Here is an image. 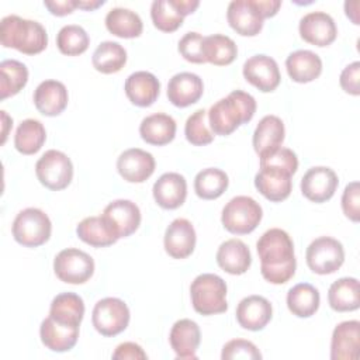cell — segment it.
Instances as JSON below:
<instances>
[{"instance_id": "26", "label": "cell", "mask_w": 360, "mask_h": 360, "mask_svg": "<svg viewBox=\"0 0 360 360\" xmlns=\"http://www.w3.org/2000/svg\"><path fill=\"white\" fill-rule=\"evenodd\" d=\"M41 342L52 352H69L75 347L79 339V326L60 323L48 316L42 321L39 328Z\"/></svg>"}, {"instance_id": "44", "label": "cell", "mask_w": 360, "mask_h": 360, "mask_svg": "<svg viewBox=\"0 0 360 360\" xmlns=\"http://www.w3.org/2000/svg\"><path fill=\"white\" fill-rule=\"evenodd\" d=\"M259 158H260V166H277V167L285 169L291 174H294L298 169L297 155L288 148L278 146L270 152L260 155Z\"/></svg>"}, {"instance_id": "15", "label": "cell", "mask_w": 360, "mask_h": 360, "mask_svg": "<svg viewBox=\"0 0 360 360\" xmlns=\"http://www.w3.org/2000/svg\"><path fill=\"white\" fill-rule=\"evenodd\" d=\"M300 35L308 44L316 46L330 45L338 35L333 18L323 11H311L300 20Z\"/></svg>"}, {"instance_id": "22", "label": "cell", "mask_w": 360, "mask_h": 360, "mask_svg": "<svg viewBox=\"0 0 360 360\" xmlns=\"http://www.w3.org/2000/svg\"><path fill=\"white\" fill-rule=\"evenodd\" d=\"M152 193L159 207L165 210H176L186 201L187 181L181 174L169 172L155 181Z\"/></svg>"}, {"instance_id": "54", "label": "cell", "mask_w": 360, "mask_h": 360, "mask_svg": "<svg viewBox=\"0 0 360 360\" xmlns=\"http://www.w3.org/2000/svg\"><path fill=\"white\" fill-rule=\"evenodd\" d=\"M0 112H1L3 124H4V127H3V139H1V143H4V142H6V138H7V127H11V125H13V121L7 124V121H10L11 118H8V115L6 114V111H0Z\"/></svg>"}, {"instance_id": "23", "label": "cell", "mask_w": 360, "mask_h": 360, "mask_svg": "<svg viewBox=\"0 0 360 360\" xmlns=\"http://www.w3.org/2000/svg\"><path fill=\"white\" fill-rule=\"evenodd\" d=\"M124 90L134 105L149 107L159 97L160 83L153 73L139 70L127 77Z\"/></svg>"}, {"instance_id": "17", "label": "cell", "mask_w": 360, "mask_h": 360, "mask_svg": "<svg viewBox=\"0 0 360 360\" xmlns=\"http://www.w3.org/2000/svg\"><path fill=\"white\" fill-rule=\"evenodd\" d=\"M226 20L232 30L243 37H255L263 28V15L255 0H233L226 10Z\"/></svg>"}, {"instance_id": "12", "label": "cell", "mask_w": 360, "mask_h": 360, "mask_svg": "<svg viewBox=\"0 0 360 360\" xmlns=\"http://www.w3.org/2000/svg\"><path fill=\"white\" fill-rule=\"evenodd\" d=\"M292 174L277 166H260L255 176V187L269 201L281 202L292 188Z\"/></svg>"}, {"instance_id": "32", "label": "cell", "mask_w": 360, "mask_h": 360, "mask_svg": "<svg viewBox=\"0 0 360 360\" xmlns=\"http://www.w3.org/2000/svg\"><path fill=\"white\" fill-rule=\"evenodd\" d=\"M83 315L84 302L82 297L75 292H60L51 302L49 316L60 323L80 326Z\"/></svg>"}, {"instance_id": "46", "label": "cell", "mask_w": 360, "mask_h": 360, "mask_svg": "<svg viewBox=\"0 0 360 360\" xmlns=\"http://www.w3.org/2000/svg\"><path fill=\"white\" fill-rule=\"evenodd\" d=\"M204 37L198 32H187L179 41L180 55L191 63H205L204 51H202Z\"/></svg>"}, {"instance_id": "33", "label": "cell", "mask_w": 360, "mask_h": 360, "mask_svg": "<svg viewBox=\"0 0 360 360\" xmlns=\"http://www.w3.org/2000/svg\"><path fill=\"white\" fill-rule=\"evenodd\" d=\"M319 291L309 283H300L288 290L287 307L298 318H309L319 308Z\"/></svg>"}, {"instance_id": "7", "label": "cell", "mask_w": 360, "mask_h": 360, "mask_svg": "<svg viewBox=\"0 0 360 360\" xmlns=\"http://www.w3.org/2000/svg\"><path fill=\"white\" fill-rule=\"evenodd\" d=\"M35 174L42 186L52 191L66 188L73 177L72 160L60 150H46L35 165Z\"/></svg>"}, {"instance_id": "9", "label": "cell", "mask_w": 360, "mask_h": 360, "mask_svg": "<svg viewBox=\"0 0 360 360\" xmlns=\"http://www.w3.org/2000/svg\"><path fill=\"white\" fill-rule=\"evenodd\" d=\"M53 271L56 277L68 284H83L94 273L93 257L76 248L60 250L53 260Z\"/></svg>"}, {"instance_id": "18", "label": "cell", "mask_w": 360, "mask_h": 360, "mask_svg": "<svg viewBox=\"0 0 360 360\" xmlns=\"http://www.w3.org/2000/svg\"><path fill=\"white\" fill-rule=\"evenodd\" d=\"M195 231L193 224L186 218H176L165 232V250L173 259L188 257L195 248Z\"/></svg>"}, {"instance_id": "43", "label": "cell", "mask_w": 360, "mask_h": 360, "mask_svg": "<svg viewBox=\"0 0 360 360\" xmlns=\"http://www.w3.org/2000/svg\"><path fill=\"white\" fill-rule=\"evenodd\" d=\"M207 120H208V114L204 108L194 111L187 118L184 125V135L191 145L204 146L214 141V134L210 129Z\"/></svg>"}, {"instance_id": "41", "label": "cell", "mask_w": 360, "mask_h": 360, "mask_svg": "<svg viewBox=\"0 0 360 360\" xmlns=\"http://www.w3.org/2000/svg\"><path fill=\"white\" fill-rule=\"evenodd\" d=\"M90 38L86 30L76 24L65 25L59 30L56 35L58 49L68 56H77L87 51Z\"/></svg>"}, {"instance_id": "16", "label": "cell", "mask_w": 360, "mask_h": 360, "mask_svg": "<svg viewBox=\"0 0 360 360\" xmlns=\"http://www.w3.org/2000/svg\"><path fill=\"white\" fill-rule=\"evenodd\" d=\"M155 158L152 153L131 148L124 150L117 159V170L120 176L129 183H143L155 172Z\"/></svg>"}, {"instance_id": "27", "label": "cell", "mask_w": 360, "mask_h": 360, "mask_svg": "<svg viewBox=\"0 0 360 360\" xmlns=\"http://www.w3.org/2000/svg\"><path fill=\"white\" fill-rule=\"evenodd\" d=\"M217 263L229 274H243L252 264L250 250L240 239H228L218 248Z\"/></svg>"}, {"instance_id": "29", "label": "cell", "mask_w": 360, "mask_h": 360, "mask_svg": "<svg viewBox=\"0 0 360 360\" xmlns=\"http://www.w3.org/2000/svg\"><path fill=\"white\" fill-rule=\"evenodd\" d=\"M141 138L150 145L163 146L176 136V121L165 112H155L145 117L139 125Z\"/></svg>"}, {"instance_id": "47", "label": "cell", "mask_w": 360, "mask_h": 360, "mask_svg": "<svg viewBox=\"0 0 360 360\" xmlns=\"http://www.w3.org/2000/svg\"><path fill=\"white\" fill-rule=\"evenodd\" d=\"M342 210L350 221L359 222V219H360V187H359V181H352L345 187V191L342 194Z\"/></svg>"}, {"instance_id": "35", "label": "cell", "mask_w": 360, "mask_h": 360, "mask_svg": "<svg viewBox=\"0 0 360 360\" xmlns=\"http://www.w3.org/2000/svg\"><path fill=\"white\" fill-rule=\"evenodd\" d=\"M46 139V131L41 121L34 118L24 120L15 129L14 146L22 155L37 153Z\"/></svg>"}, {"instance_id": "24", "label": "cell", "mask_w": 360, "mask_h": 360, "mask_svg": "<svg viewBox=\"0 0 360 360\" xmlns=\"http://www.w3.org/2000/svg\"><path fill=\"white\" fill-rule=\"evenodd\" d=\"M68 101L66 86L58 80H44L34 91V104L37 110L46 117L59 115L66 108Z\"/></svg>"}, {"instance_id": "53", "label": "cell", "mask_w": 360, "mask_h": 360, "mask_svg": "<svg viewBox=\"0 0 360 360\" xmlns=\"http://www.w3.org/2000/svg\"><path fill=\"white\" fill-rule=\"evenodd\" d=\"M105 1L104 0H83V1H77L76 0V8H82V10H87V11H91V10H96L100 6H103Z\"/></svg>"}, {"instance_id": "21", "label": "cell", "mask_w": 360, "mask_h": 360, "mask_svg": "<svg viewBox=\"0 0 360 360\" xmlns=\"http://www.w3.org/2000/svg\"><path fill=\"white\" fill-rule=\"evenodd\" d=\"M360 349V322H340L332 333L330 359L332 360H356Z\"/></svg>"}, {"instance_id": "10", "label": "cell", "mask_w": 360, "mask_h": 360, "mask_svg": "<svg viewBox=\"0 0 360 360\" xmlns=\"http://www.w3.org/2000/svg\"><path fill=\"white\" fill-rule=\"evenodd\" d=\"M308 267L316 274H332L345 262L343 245L330 236L316 238L309 243L305 253Z\"/></svg>"}, {"instance_id": "6", "label": "cell", "mask_w": 360, "mask_h": 360, "mask_svg": "<svg viewBox=\"0 0 360 360\" xmlns=\"http://www.w3.org/2000/svg\"><path fill=\"white\" fill-rule=\"evenodd\" d=\"M15 242L25 248H38L48 242L52 232L49 217L39 208H25L17 214L11 226Z\"/></svg>"}, {"instance_id": "52", "label": "cell", "mask_w": 360, "mask_h": 360, "mask_svg": "<svg viewBox=\"0 0 360 360\" xmlns=\"http://www.w3.org/2000/svg\"><path fill=\"white\" fill-rule=\"evenodd\" d=\"M357 8H359V1H346L345 3L346 15L353 21V24H360L359 15H357Z\"/></svg>"}, {"instance_id": "39", "label": "cell", "mask_w": 360, "mask_h": 360, "mask_svg": "<svg viewBox=\"0 0 360 360\" xmlns=\"http://www.w3.org/2000/svg\"><path fill=\"white\" fill-rule=\"evenodd\" d=\"M228 174L217 167H207L197 173L194 179V191L202 200H215L228 188Z\"/></svg>"}, {"instance_id": "11", "label": "cell", "mask_w": 360, "mask_h": 360, "mask_svg": "<svg viewBox=\"0 0 360 360\" xmlns=\"http://www.w3.org/2000/svg\"><path fill=\"white\" fill-rule=\"evenodd\" d=\"M101 217L117 239L132 235L141 224L139 207L131 200L111 201L104 208Z\"/></svg>"}, {"instance_id": "30", "label": "cell", "mask_w": 360, "mask_h": 360, "mask_svg": "<svg viewBox=\"0 0 360 360\" xmlns=\"http://www.w3.org/2000/svg\"><path fill=\"white\" fill-rule=\"evenodd\" d=\"M328 301L333 311L347 312L360 307V284L354 277H342L333 281L328 291Z\"/></svg>"}, {"instance_id": "20", "label": "cell", "mask_w": 360, "mask_h": 360, "mask_svg": "<svg viewBox=\"0 0 360 360\" xmlns=\"http://www.w3.org/2000/svg\"><path fill=\"white\" fill-rule=\"evenodd\" d=\"M204 93V84L198 75L181 72L174 75L167 83L169 101L180 108L197 103Z\"/></svg>"}, {"instance_id": "38", "label": "cell", "mask_w": 360, "mask_h": 360, "mask_svg": "<svg viewBox=\"0 0 360 360\" xmlns=\"http://www.w3.org/2000/svg\"><path fill=\"white\" fill-rule=\"evenodd\" d=\"M79 239L93 248H105L115 243L118 239L111 232L103 217H87L76 226Z\"/></svg>"}, {"instance_id": "19", "label": "cell", "mask_w": 360, "mask_h": 360, "mask_svg": "<svg viewBox=\"0 0 360 360\" xmlns=\"http://www.w3.org/2000/svg\"><path fill=\"white\" fill-rule=\"evenodd\" d=\"M273 308L267 298L262 295H249L240 300L236 307V321L248 330H262L271 319Z\"/></svg>"}, {"instance_id": "8", "label": "cell", "mask_w": 360, "mask_h": 360, "mask_svg": "<svg viewBox=\"0 0 360 360\" xmlns=\"http://www.w3.org/2000/svg\"><path fill=\"white\" fill-rule=\"evenodd\" d=\"M128 305L115 297H107L96 302L91 312V322L103 336H115L124 332L129 323Z\"/></svg>"}, {"instance_id": "2", "label": "cell", "mask_w": 360, "mask_h": 360, "mask_svg": "<svg viewBox=\"0 0 360 360\" xmlns=\"http://www.w3.org/2000/svg\"><path fill=\"white\" fill-rule=\"evenodd\" d=\"M256 112V100L252 94L233 90L211 105L208 114L210 129L215 135H229L239 125L249 122Z\"/></svg>"}, {"instance_id": "51", "label": "cell", "mask_w": 360, "mask_h": 360, "mask_svg": "<svg viewBox=\"0 0 360 360\" xmlns=\"http://www.w3.org/2000/svg\"><path fill=\"white\" fill-rule=\"evenodd\" d=\"M257 10L263 15V18H269L277 14L281 1L280 0H255Z\"/></svg>"}, {"instance_id": "14", "label": "cell", "mask_w": 360, "mask_h": 360, "mask_svg": "<svg viewBox=\"0 0 360 360\" xmlns=\"http://www.w3.org/2000/svg\"><path fill=\"white\" fill-rule=\"evenodd\" d=\"M243 77L256 89L269 93L277 89L281 76L277 62L267 55L250 56L243 63Z\"/></svg>"}, {"instance_id": "37", "label": "cell", "mask_w": 360, "mask_h": 360, "mask_svg": "<svg viewBox=\"0 0 360 360\" xmlns=\"http://www.w3.org/2000/svg\"><path fill=\"white\" fill-rule=\"evenodd\" d=\"M202 51L205 62H210L215 66L231 65L238 55V46L235 41L222 34L204 37Z\"/></svg>"}, {"instance_id": "36", "label": "cell", "mask_w": 360, "mask_h": 360, "mask_svg": "<svg viewBox=\"0 0 360 360\" xmlns=\"http://www.w3.org/2000/svg\"><path fill=\"white\" fill-rule=\"evenodd\" d=\"M91 62L97 72L104 75L117 73L127 63V51L118 42L104 41L93 52Z\"/></svg>"}, {"instance_id": "1", "label": "cell", "mask_w": 360, "mask_h": 360, "mask_svg": "<svg viewBox=\"0 0 360 360\" xmlns=\"http://www.w3.org/2000/svg\"><path fill=\"white\" fill-rule=\"evenodd\" d=\"M256 249L264 280L271 284H284L294 276L297 267L294 243L285 231L280 228L266 231L259 238Z\"/></svg>"}, {"instance_id": "34", "label": "cell", "mask_w": 360, "mask_h": 360, "mask_svg": "<svg viewBox=\"0 0 360 360\" xmlns=\"http://www.w3.org/2000/svg\"><path fill=\"white\" fill-rule=\"evenodd\" d=\"M107 30L120 38H136L142 34L143 22L141 17L124 7H114L105 15Z\"/></svg>"}, {"instance_id": "4", "label": "cell", "mask_w": 360, "mask_h": 360, "mask_svg": "<svg viewBox=\"0 0 360 360\" xmlns=\"http://www.w3.org/2000/svg\"><path fill=\"white\" fill-rule=\"evenodd\" d=\"M191 304L201 315L222 314L228 309L226 283L217 274L202 273L190 285Z\"/></svg>"}, {"instance_id": "50", "label": "cell", "mask_w": 360, "mask_h": 360, "mask_svg": "<svg viewBox=\"0 0 360 360\" xmlns=\"http://www.w3.org/2000/svg\"><path fill=\"white\" fill-rule=\"evenodd\" d=\"M44 6L49 10L51 14L62 17L70 14L76 8V0H53V1H44Z\"/></svg>"}, {"instance_id": "42", "label": "cell", "mask_w": 360, "mask_h": 360, "mask_svg": "<svg viewBox=\"0 0 360 360\" xmlns=\"http://www.w3.org/2000/svg\"><path fill=\"white\" fill-rule=\"evenodd\" d=\"M153 25L163 32H173L181 27L184 15L177 8L174 0H155L150 6Z\"/></svg>"}, {"instance_id": "13", "label": "cell", "mask_w": 360, "mask_h": 360, "mask_svg": "<svg viewBox=\"0 0 360 360\" xmlns=\"http://www.w3.org/2000/svg\"><path fill=\"white\" fill-rule=\"evenodd\" d=\"M336 173L326 166H314L301 179V191L312 202H325L330 200L338 188Z\"/></svg>"}, {"instance_id": "40", "label": "cell", "mask_w": 360, "mask_h": 360, "mask_svg": "<svg viewBox=\"0 0 360 360\" xmlns=\"http://www.w3.org/2000/svg\"><path fill=\"white\" fill-rule=\"evenodd\" d=\"M28 82L27 66L15 59H6L0 63V98L15 96Z\"/></svg>"}, {"instance_id": "31", "label": "cell", "mask_w": 360, "mask_h": 360, "mask_svg": "<svg viewBox=\"0 0 360 360\" xmlns=\"http://www.w3.org/2000/svg\"><path fill=\"white\" fill-rule=\"evenodd\" d=\"M284 124L277 115L263 117L253 132V148L260 156L281 146L284 141Z\"/></svg>"}, {"instance_id": "3", "label": "cell", "mask_w": 360, "mask_h": 360, "mask_svg": "<svg viewBox=\"0 0 360 360\" xmlns=\"http://www.w3.org/2000/svg\"><path fill=\"white\" fill-rule=\"evenodd\" d=\"M0 41L4 48H14L25 55H37L46 48L48 34L38 21L11 14L0 22Z\"/></svg>"}, {"instance_id": "48", "label": "cell", "mask_w": 360, "mask_h": 360, "mask_svg": "<svg viewBox=\"0 0 360 360\" xmlns=\"http://www.w3.org/2000/svg\"><path fill=\"white\" fill-rule=\"evenodd\" d=\"M340 86L342 89L352 94V96H359L360 94V62H353L347 65L342 73H340Z\"/></svg>"}, {"instance_id": "45", "label": "cell", "mask_w": 360, "mask_h": 360, "mask_svg": "<svg viewBox=\"0 0 360 360\" xmlns=\"http://www.w3.org/2000/svg\"><path fill=\"white\" fill-rule=\"evenodd\" d=\"M221 359L222 360H233V359L256 360V359H262V354L252 342L245 339H232L224 345Z\"/></svg>"}, {"instance_id": "28", "label": "cell", "mask_w": 360, "mask_h": 360, "mask_svg": "<svg viewBox=\"0 0 360 360\" xmlns=\"http://www.w3.org/2000/svg\"><path fill=\"white\" fill-rule=\"evenodd\" d=\"M285 69L291 80L309 83L322 73V60L312 51L298 49L287 56Z\"/></svg>"}, {"instance_id": "49", "label": "cell", "mask_w": 360, "mask_h": 360, "mask_svg": "<svg viewBox=\"0 0 360 360\" xmlns=\"http://www.w3.org/2000/svg\"><path fill=\"white\" fill-rule=\"evenodd\" d=\"M114 360H138L148 359L143 349L134 342H124L118 345L112 353Z\"/></svg>"}, {"instance_id": "25", "label": "cell", "mask_w": 360, "mask_h": 360, "mask_svg": "<svg viewBox=\"0 0 360 360\" xmlns=\"http://www.w3.org/2000/svg\"><path fill=\"white\" fill-rule=\"evenodd\" d=\"M169 342L177 359H197V349L201 342L200 326L191 319H180L172 326Z\"/></svg>"}, {"instance_id": "5", "label": "cell", "mask_w": 360, "mask_h": 360, "mask_svg": "<svg viewBox=\"0 0 360 360\" xmlns=\"http://www.w3.org/2000/svg\"><path fill=\"white\" fill-rule=\"evenodd\" d=\"M262 217L263 211L256 200L248 195H236L225 204L221 221L228 232L246 235L257 228Z\"/></svg>"}]
</instances>
